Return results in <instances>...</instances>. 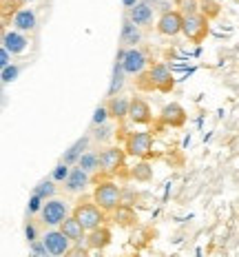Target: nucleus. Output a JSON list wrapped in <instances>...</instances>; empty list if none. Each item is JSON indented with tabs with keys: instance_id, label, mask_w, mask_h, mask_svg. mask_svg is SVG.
Returning <instances> with one entry per match:
<instances>
[{
	"instance_id": "obj_1",
	"label": "nucleus",
	"mask_w": 239,
	"mask_h": 257,
	"mask_svg": "<svg viewBox=\"0 0 239 257\" xmlns=\"http://www.w3.org/2000/svg\"><path fill=\"white\" fill-rule=\"evenodd\" d=\"M93 202L98 206H102L104 211H115L122 204V189L113 182H102V184L95 186Z\"/></svg>"
},
{
	"instance_id": "obj_2",
	"label": "nucleus",
	"mask_w": 239,
	"mask_h": 257,
	"mask_svg": "<svg viewBox=\"0 0 239 257\" xmlns=\"http://www.w3.org/2000/svg\"><path fill=\"white\" fill-rule=\"evenodd\" d=\"M104 208L102 206H98L95 202H80V204L73 208V217H78L80 222H82V226L87 228V231H93V228H98V226H102V222H104Z\"/></svg>"
},
{
	"instance_id": "obj_3",
	"label": "nucleus",
	"mask_w": 239,
	"mask_h": 257,
	"mask_svg": "<svg viewBox=\"0 0 239 257\" xmlns=\"http://www.w3.org/2000/svg\"><path fill=\"white\" fill-rule=\"evenodd\" d=\"M182 34H184L190 42H195V45L204 42L206 34H208V16H204V14H199V12H197V14L184 16Z\"/></svg>"
},
{
	"instance_id": "obj_4",
	"label": "nucleus",
	"mask_w": 239,
	"mask_h": 257,
	"mask_svg": "<svg viewBox=\"0 0 239 257\" xmlns=\"http://www.w3.org/2000/svg\"><path fill=\"white\" fill-rule=\"evenodd\" d=\"M126 153L129 155H135V158H148L153 151V138L151 133L146 131H140V133H131L129 138H126Z\"/></svg>"
},
{
	"instance_id": "obj_5",
	"label": "nucleus",
	"mask_w": 239,
	"mask_h": 257,
	"mask_svg": "<svg viewBox=\"0 0 239 257\" xmlns=\"http://www.w3.org/2000/svg\"><path fill=\"white\" fill-rule=\"evenodd\" d=\"M184 27V14L179 12H164L157 20V31L162 36H177Z\"/></svg>"
},
{
	"instance_id": "obj_6",
	"label": "nucleus",
	"mask_w": 239,
	"mask_h": 257,
	"mask_svg": "<svg viewBox=\"0 0 239 257\" xmlns=\"http://www.w3.org/2000/svg\"><path fill=\"white\" fill-rule=\"evenodd\" d=\"M69 217V208L62 200H49L42 206V219H45L49 226H58Z\"/></svg>"
},
{
	"instance_id": "obj_7",
	"label": "nucleus",
	"mask_w": 239,
	"mask_h": 257,
	"mask_svg": "<svg viewBox=\"0 0 239 257\" xmlns=\"http://www.w3.org/2000/svg\"><path fill=\"white\" fill-rule=\"evenodd\" d=\"M124 155H126V149H120V147H109L100 153V169L104 173H115L122 164H124Z\"/></svg>"
},
{
	"instance_id": "obj_8",
	"label": "nucleus",
	"mask_w": 239,
	"mask_h": 257,
	"mask_svg": "<svg viewBox=\"0 0 239 257\" xmlns=\"http://www.w3.org/2000/svg\"><path fill=\"white\" fill-rule=\"evenodd\" d=\"M118 60H122V64H124V71L126 73H142L146 67V56L142 53L140 49H126L122 51L118 56Z\"/></svg>"
},
{
	"instance_id": "obj_9",
	"label": "nucleus",
	"mask_w": 239,
	"mask_h": 257,
	"mask_svg": "<svg viewBox=\"0 0 239 257\" xmlns=\"http://www.w3.org/2000/svg\"><path fill=\"white\" fill-rule=\"evenodd\" d=\"M42 242H45L47 250H49L51 255H67L69 253V244L73 242L71 237H67L62 231H49L42 237Z\"/></svg>"
},
{
	"instance_id": "obj_10",
	"label": "nucleus",
	"mask_w": 239,
	"mask_h": 257,
	"mask_svg": "<svg viewBox=\"0 0 239 257\" xmlns=\"http://www.w3.org/2000/svg\"><path fill=\"white\" fill-rule=\"evenodd\" d=\"M148 73H151V80H153V84H155V89H159L162 93H168V91L173 89V76L166 69V64H162V62L153 64Z\"/></svg>"
},
{
	"instance_id": "obj_11",
	"label": "nucleus",
	"mask_w": 239,
	"mask_h": 257,
	"mask_svg": "<svg viewBox=\"0 0 239 257\" xmlns=\"http://www.w3.org/2000/svg\"><path fill=\"white\" fill-rule=\"evenodd\" d=\"M129 117H131V122H135V124H148V122L153 120V115H151V106H148L144 100H140V98L131 100Z\"/></svg>"
},
{
	"instance_id": "obj_12",
	"label": "nucleus",
	"mask_w": 239,
	"mask_h": 257,
	"mask_svg": "<svg viewBox=\"0 0 239 257\" xmlns=\"http://www.w3.org/2000/svg\"><path fill=\"white\" fill-rule=\"evenodd\" d=\"M162 122L168 126H182L186 122V111L179 104H166L162 109Z\"/></svg>"
},
{
	"instance_id": "obj_13",
	"label": "nucleus",
	"mask_w": 239,
	"mask_h": 257,
	"mask_svg": "<svg viewBox=\"0 0 239 257\" xmlns=\"http://www.w3.org/2000/svg\"><path fill=\"white\" fill-rule=\"evenodd\" d=\"M60 231L67 235V237H71L73 242H82L84 239V235H87V228L82 226V222H80L78 217H67L65 222L60 224Z\"/></svg>"
},
{
	"instance_id": "obj_14",
	"label": "nucleus",
	"mask_w": 239,
	"mask_h": 257,
	"mask_svg": "<svg viewBox=\"0 0 239 257\" xmlns=\"http://www.w3.org/2000/svg\"><path fill=\"white\" fill-rule=\"evenodd\" d=\"M87 182H89V171H84L82 167H78V169H73L71 173H69V178L65 180V184H67V191L78 193V191H82L84 186H87Z\"/></svg>"
},
{
	"instance_id": "obj_15",
	"label": "nucleus",
	"mask_w": 239,
	"mask_h": 257,
	"mask_svg": "<svg viewBox=\"0 0 239 257\" xmlns=\"http://www.w3.org/2000/svg\"><path fill=\"white\" fill-rule=\"evenodd\" d=\"M109 113L113 120H124V117H129V111H131V102L126 98H111L109 100Z\"/></svg>"
},
{
	"instance_id": "obj_16",
	"label": "nucleus",
	"mask_w": 239,
	"mask_h": 257,
	"mask_svg": "<svg viewBox=\"0 0 239 257\" xmlns=\"http://www.w3.org/2000/svg\"><path fill=\"white\" fill-rule=\"evenodd\" d=\"M89 246L91 248H104V246H109L111 242V231L106 226H98L93 228V231H89Z\"/></svg>"
},
{
	"instance_id": "obj_17",
	"label": "nucleus",
	"mask_w": 239,
	"mask_h": 257,
	"mask_svg": "<svg viewBox=\"0 0 239 257\" xmlns=\"http://www.w3.org/2000/svg\"><path fill=\"white\" fill-rule=\"evenodd\" d=\"M14 27L18 31H31L36 27V14L31 12V9H20V12L14 16Z\"/></svg>"
},
{
	"instance_id": "obj_18",
	"label": "nucleus",
	"mask_w": 239,
	"mask_h": 257,
	"mask_svg": "<svg viewBox=\"0 0 239 257\" xmlns=\"http://www.w3.org/2000/svg\"><path fill=\"white\" fill-rule=\"evenodd\" d=\"M131 20L135 25H148L153 20V9L148 7V3H137L135 7H131Z\"/></svg>"
},
{
	"instance_id": "obj_19",
	"label": "nucleus",
	"mask_w": 239,
	"mask_h": 257,
	"mask_svg": "<svg viewBox=\"0 0 239 257\" xmlns=\"http://www.w3.org/2000/svg\"><path fill=\"white\" fill-rule=\"evenodd\" d=\"M3 42H5V47H7V49L12 51V53H23V51L27 49V45H29L25 36L16 34V31H12V34H5Z\"/></svg>"
},
{
	"instance_id": "obj_20",
	"label": "nucleus",
	"mask_w": 239,
	"mask_h": 257,
	"mask_svg": "<svg viewBox=\"0 0 239 257\" xmlns=\"http://www.w3.org/2000/svg\"><path fill=\"white\" fill-rule=\"evenodd\" d=\"M87 144H89V138L84 136L82 140H78V142L73 144V147H71V149H69V151L65 153V162H67V164L78 162V160H80V155H82V151H84V149H87Z\"/></svg>"
},
{
	"instance_id": "obj_21",
	"label": "nucleus",
	"mask_w": 239,
	"mask_h": 257,
	"mask_svg": "<svg viewBox=\"0 0 239 257\" xmlns=\"http://www.w3.org/2000/svg\"><path fill=\"white\" fill-rule=\"evenodd\" d=\"M78 167H82L84 171H95V169H100V155L98 153H93V151H87V153H82L80 155V160H78Z\"/></svg>"
},
{
	"instance_id": "obj_22",
	"label": "nucleus",
	"mask_w": 239,
	"mask_h": 257,
	"mask_svg": "<svg viewBox=\"0 0 239 257\" xmlns=\"http://www.w3.org/2000/svg\"><path fill=\"white\" fill-rule=\"evenodd\" d=\"M124 64H122V60L115 62L113 67V82H111V89H109V95H115L118 91L122 89V82H124Z\"/></svg>"
},
{
	"instance_id": "obj_23",
	"label": "nucleus",
	"mask_w": 239,
	"mask_h": 257,
	"mask_svg": "<svg viewBox=\"0 0 239 257\" xmlns=\"http://www.w3.org/2000/svg\"><path fill=\"white\" fill-rule=\"evenodd\" d=\"M115 222H120L122 226H129V224L135 222V215H133L131 206H124L120 204L118 208H115Z\"/></svg>"
},
{
	"instance_id": "obj_24",
	"label": "nucleus",
	"mask_w": 239,
	"mask_h": 257,
	"mask_svg": "<svg viewBox=\"0 0 239 257\" xmlns=\"http://www.w3.org/2000/svg\"><path fill=\"white\" fill-rule=\"evenodd\" d=\"M133 25H135L133 20H126V23H124V29H122V40H124L126 45H135V42L140 40V31H137Z\"/></svg>"
},
{
	"instance_id": "obj_25",
	"label": "nucleus",
	"mask_w": 239,
	"mask_h": 257,
	"mask_svg": "<svg viewBox=\"0 0 239 257\" xmlns=\"http://www.w3.org/2000/svg\"><path fill=\"white\" fill-rule=\"evenodd\" d=\"M131 175L135 180H140V182H148V180H151V175H153V171H151V167H148L146 162H142V164H137V167L133 169Z\"/></svg>"
},
{
	"instance_id": "obj_26",
	"label": "nucleus",
	"mask_w": 239,
	"mask_h": 257,
	"mask_svg": "<svg viewBox=\"0 0 239 257\" xmlns=\"http://www.w3.org/2000/svg\"><path fill=\"white\" fill-rule=\"evenodd\" d=\"M177 9L184 16H188V14H197L199 5H197V0H177Z\"/></svg>"
},
{
	"instance_id": "obj_27",
	"label": "nucleus",
	"mask_w": 239,
	"mask_h": 257,
	"mask_svg": "<svg viewBox=\"0 0 239 257\" xmlns=\"http://www.w3.org/2000/svg\"><path fill=\"white\" fill-rule=\"evenodd\" d=\"M34 193H38L40 197H51L56 193V186H53V182H40Z\"/></svg>"
},
{
	"instance_id": "obj_28",
	"label": "nucleus",
	"mask_w": 239,
	"mask_h": 257,
	"mask_svg": "<svg viewBox=\"0 0 239 257\" xmlns=\"http://www.w3.org/2000/svg\"><path fill=\"white\" fill-rule=\"evenodd\" d=\"M69 173H71V171H69V164L65 162V164H60V167L53 171V180H56V182H65L69 178Z\"/></svg>"
},
{
	"instance_id": "obj_29",
	"label": "nucleus",
	"mask_w": 239,
	"mask_h": 257,
	"mask_svg": "<svg viewBox=\"0 0 239 257\" xmlns=\"http://www.w3.org/2000/svg\"><path fill=\"white\" fill-rule=\"evenodd\" d=\"M109 106H100V109H95V115H93V124H102V122L109 117Z\"/></svg>"
},
{
	"instance_id": "obj_30",
	"label": "nucleus",
	"mask_w": 239,
	"mask_h": 257,
	"mask_svg": "<svg viewBox=\"0 0 239 257\" xmlns=\"http://www.w3.org/2000/svg\"><path fill=\"white\" fill-rule=\"evenodd\" d=\"M111 136H113V128H111V126H100L98 133H95V140L104 142V140H109Z\"/></svg>"
},
{
	"instance_id": "obj_31",
	"label": "nucleus",
	"mask_w": 239,
	"mask_h": 257,
	"mask_svg": "<svg viewBox=\"0 0 239 257\" xmlns=\"http://www.w3.org/2000/svg\"><path fill=\"white\" fill-rule=\"evenodd\" d=\"M16 76H18V69H16V67L9 69V64H7V67H3V80H5V82H12Z\"/></svg>"
},
{
	"instance_id": "obj_32",
	"label": "nucleus",
	"mask_w": 239,
	"mask_h": 257,
	"mask_svg": "<svg viewBox=\"0 0 239 257\" xmlns=\"http://www.w3.org/2000/svg\"><path fill=\"white\" fill-rule=\"evenodd\" d=\"M42 197L38 195V193H34V197H31V202H29V213H36V211H40L42 208Z\"/></svg>"
},
{
	"instance_id": "obj_33",
	"label": "nucleus",
	"mask_w": 239,
	"mask_h": 257,
	"mask_svg": "<svg viewBox=\"0 0 239 257\" xmlns=\"http://www.w3.org/2000/svg\"><path fill=\"white\" fill-rule=\"evenodd\" d=\"M133 197H135V195H133V191H122V204L131 206L133 204Z\"/></svg>"
},
{
	"instance_id": "obj_34",
	"label": "nucleus",
	"mask_w": 239,
	"mask_h": 257,
	"mask_svg": "<svg viewBox=\"0 0 239 257\" xmlns=\"http://www.w3.org/2000/svg\"><path fill=\"white\" fill-rule=\"evenodd\" d=\"M9 53L12 51H9L7 47H3V51H0V67H7L9 64Z\"/></svg>"
},
{
	"instance_id": "obj_35",
	"label": "nucleus",
	"mask_w": 239,
	"mask_h": 257,
	"mask_svg": "<svg viewBox=\"0 0 239 257\" xmlns=\"http://www.w3.org/2000/svg\"><path fill=\"white\" fill-rule=\"evenodd\" d=\"M201 9H204V12L208 9V16H217V5H215V3H206V0H204Z\"/></svg>"
},
{
	"instance_id": "obj_36",
	"label": "nucleus",
	"mask_w": 239,
	"mask_h": 257,
	"mask_svg": "<svg viewBox=\"0 0 239 257\" xmlns=\"http://www.w3.org/2000/svg\"><path fill=\"white\" fill-rule=\"evenodd\" d=\"M34 253H36V255H47L49 250H47L45 242H42V244H36V242H34Z\"/></svg>"
},
{
	"instance_id": "obj_37",
	"label": "nucleus",
	"mask_w": 239,
	"mask_h": 257,
	"mask_svg": "<svg viewBox=\"0 0 239 257\" xmlns=\"http://www.w3.org/2000/svg\"><path fill=\"white\" fill-rule=\"evenodd\" d=\"M36 231H34V226H27V239H29V242H36Z\"/></svg>"
},
{
	"instance_id": "obj_38",
	"label": "nucleus",
	"mask_w": 239,
	"mask_h": 257,
	"mask_svg": "<svg viewBox=\"0 0 239 257\" xmlns=\"http://www.w3.org/2000/svg\"><path fill=\"white\" fill-rule=\"evenodd\" d=\"M124 5H126V7H135L137 3H135V0H124Z\"/></svg>"
},
{
	"instance_id": "obj_39",
	"label": "nucleus",
	"mask_w": 239,
	"mask_h": 257,
	"mask_svg": "<svg viewBox=\"0 0 239 257\" xmlns=\"http://www.w3.org/2000/svg\"><path fill=\"white\" fill-rule=\"evenodd\" d=\"M25 3H27V0H25Z\"/></svg>"
}]
</instances>
